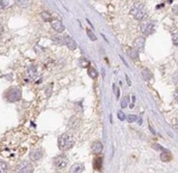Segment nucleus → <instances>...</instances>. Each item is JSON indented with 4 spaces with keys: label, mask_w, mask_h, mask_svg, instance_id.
Wrapping results in <instances>:
<instances>
[{
    "label": "nucleus",
    "mask_w": 178,
    "mask_h": 173,
    "mask_svg": "<svg viewBox=\"0 0 178 173\" xmlns=\"http://www.w3.org/2000/svg\"><path fill=\"white\" fill-rule=\"evenodd\" d=\"M16 173H33V166L29 162L24 161L18 165Z\"/></svg>",
    "instance_id": "7ed1b4c3"
},
{
    "label": "nucleus",
    "mask_w": 178,
    "mask_h": 173,
    "mask_svg": "<svg viewBox=\"0 0 178 173\" xmlns=\"http://www.w3.org/2000/svg\"><path fill=\"white\" fill-rule=\"evenodd\" d=\"M142 75L145 77V79H146V80H148V79L150 78V74H149V72H148V69H143Z\"/></svg>",
    "instance_id": "bb28decb"
},
{
    "label": "nucleus",
    "mask_w": 178,
    "mask_h": 173,
    "mask_svg": "<svg viewBox=\"0 0 178 173\" xmlns=\"http://www.w3.org/2000/svg\"><path fill=\"white\" fill-rule=\"evenodd\" d=\"M53 42L58 45H63L64 44V40H63V36H60V35H53L52 38Z\"/></svg>",
    "instance_id": "6ab92c4d"
},
{
    "label": "nucleus",
    "mask_w": 178,
    "mask_h": 173,
    "mask_svg": "<svg viewBox=\"0 0 178 173\" xmlns=\"http://www.w3.org/2000/svg\"><path fill=\"white\" fill-rule=\"evenodd\" d=\"M78 120L79 119L77 118L76 116L71 117V120H69V126L71 129V130H76L77 126H78Z\"/></svg>",
    "instance_id": "dca6fc26"
},
{
    "label": "nucleus",
    "mask_w": 178,
    "mask_h": 173,
    "mask_svg": "<svg viewBox=\"0 0 178 173\" xmlns=\"http://www.w3.org/2000/svg\"><path fill=\"white\" fill-rule=\"evenodd\" d=\"M128 56L131 57L133 60H137L139 58V51L136 50L135 48H132L128 50Z\"/></svg>",
    "instance_id": "2eb2a0df"
},
{
    "label": "nucleus",
    "mask_w": 178,
    "mask_h": 173,
    "mask_svg": "<svg viewBox=\"0 0 178 173\" xmlns=\"http://www.w3.org/2000/svg\"><path fill=\"white\" fill-rule=\"evenodd\" d=\"M52 27L56 32H59V33L63 32L64 29H65V27H64V25L62 24V22L59 21V20H54V21H52Z\"/></svg>",
    "instance_id": "1a4fd4ad"
},
{
    "label": "nucleus",
    "mask_w": 178,
    "mask_h": 173,
    "mask_svg": "<svg viewBox=\"0 0 178 173\" xmlns=\"http://www.w3.org/2000/svg\"><path fill=\"white\" fill-rule=\"evenodd\" d=\"M20 97H21V91L17 88H15L10 91V95L8 97V100L12 101V102H16V101L20 100Z\"/></svg>",
    "instance_id": "9b49d317"
},
{
    "label": "nucleus",
    "mask_w": 178,
    "mask_h": 173,
    "mask_svg": "<svg viewBox=\"0 0 178 173\" xmlns=\"http://www.w3.org/2000/svg\"><path fill=\"white\" fill-rule=\"evenodd\" d=\"M102 165H103V159H102V158H98V159L94 161V163H93V167H94V169H96V170H100Z\"/></svg>",
    "instance_id": "a211bd4d"
},
{
    "label": "nucleus",
    "mask_w": 178,
    "mask_h": 173,
    "mask_svg": "<svg viewBox=\"0 0 178 173\" xmlns=\"http://www.w3.org/2000/svg\"><path fill=\"white\" fill-rule=\"evenodd\" d=\"M69 160L65 156H58L54 159V166L57 169H63L66 167Z\"/></svg>",
    "instance_id": "39448f33"
},
{
    "label": "nucleus",
    "mask_w": 178,
    "mask_h": 173,
    "mask_svg": "<svg viewBox=\"0 0 178 173\" xmlns=\"http://www.w3.org/2000/svg\"><path fill=\"white\" fill-rule=\"evenodd\" d=\"M88 75H89L92 79H94L98 77V71L95 69H93V67H90V69H88Z\"/></svg>",
    "instance_id": "412c9836"
},
{
    "label": "nucleus",
    "mask_w": 178,
    "mask_h": 173,
    "mask_svg": "<svg viewBox=\"0 0 178 173\" xmlns=\"http://www.w3.org/2000/svg\"><path fill=\"white\" fill-rule=\"evenodd\" d=\"M26 74H27V77H28L30 80H34L37 76V71H36V67H34L33 64H30L28 67H27V71H26Z\"/></svg>",
    "instance_id": "6e6552de"
},
{
    "label": "nucleus",
    "mask_w": 178,
    "mask_h": 173,
    "mask_svg": "<svg viewBox=\"0 0 178 173\" xmlns=\"http://www.w3.org/2000/svg\"><path fill=\"white\" fill-rule=\"evenodd\" d=\"M75 145V139L71 134H62L58 138V147L62 151H67Z\"/></svg>",
    "instance_id": "f257e3e1"
},
{
    "label": "nucleus",
    "mask_w": 178,
    "mask_h": 173,
    "mask_svg": "<svg viewBox=\"0 0 178 173\" xmlns=\"http://www.w3.org/2000/svg\"><path fill=\"white\" fill-rule=\"evenodd\" d=\"M44 154L42 148H34L33 150H31L30 154H29V158H30L31 161L33 162H37L39 161L42 158H43Z\"/></svg>",
    "instance_id": "423d86ee"
},
{
    "label": "nucleus",
    "mask_w": 178,
    "mask_h": 173,
    "mask_svg": "<svg viewBox=\"0 0 178 173\" xmlns=\"http://www.w3.org/2000/svg\"><path fill=\"white\" fill-rule=\"evenodd\" d=\"M131 14L133 15V17L137 20H142L143 18L146 16V10L143 5H136L132 8Z\"/></svg>",
    "instance_id": "f03ea898"
},
{
    "label": "nucleus",
    "mask_w": 178,
    "mask_h": 173,
    "mask_svg": "<svg viewBox=\"0 0 178 173\" xmlns=\"http://www.w3.org/2000/svg\"><path fill=\"white\" fill-rule=\"evenodd\" d=\"M161 160L163 162H169L171 160V154L169 151H164L161 154Z\"/></svg>",
    "instance_id": "f3484780"
},
{
    "label": "nucleus",
    "mask_w": 178,
    "mask_h": 173,
    "mask_svg": "<svg viewBox=\"0 0 178 173\" xmlns=\"http://www.w3.org/2000/svg\"><path fill=\"white\" fill-rule=\"evenodd\" d=\"M118 118L120 119V120H124L125 119V115H124L123 112H118Z\"/></svg>",
    "instance_id": "cd10ccee"
},
{
    "label": "nucleus",
    "mask_w": 178,
    "mask_h": 173,
    "mask_svg": "<svg viewBox=\"0 0 178 173\" xmlns=\"http://www.w3.org/2000/svg\"><path fill=\"white\" fill-rule=\"evenodd\" d=\"M141 31L146 35L151 34L154 31V24L150 21H144L141 23Z\"/></svg>",
    "instance_id": "20e7f679"
},
{
    "label": "nucleus",
    "mask_w": 178,
    "mask_h": 173,
    "mask_svg": "<svg viewBox=\"0 0 178 173\" xmlns=\"http://www.w3.org/2000/svg\"><path fill=\"white\" fill-rule=\"evenodd\" d=\"M63 40H64V44L67 46V48H69V50H76L77 44L71 36H69V35L63 36Z\"/></svg>",
    "instance_id": "0eeeda50"
},
{
    "label": "nucleus",
    "mask_w": 178,
    "mask_h": 173,
    "mask_svg": "<svg viewBox=\"0 0 178 173\" xmlns=\"http://www.w3.org/2000/svg\"><path fill=\"white\" fill-rule=\"evenodd\" d=\"M128 103H130V97H128V95H125V97L122 99V101H121V108H126Z\"/></svg>",
    "instance_id": "4be33fe9"
},
{
    "label": "nucleus",
    "mask_w": 178,
    "mask_h": 173,
    "mask_svg": "<svg viewBox=\"0 0 178 173\" xmlns=\"http://www.w3.org/2000/svg\"><path fill=\"white\" fill-rule=\"evenodd\" d=\"M15 2L21 8H28L32 4V0H15Z\"/></svg>",
    "instance_id": "ddd939ff"
},
{
    "label": "nucleus",
    "mask_w": 178,
    "mask_h": 173,
    "mask_svg": "<svg viewBox=\"0 0 178 173\" xmlns=\"http://www.w3.org/2000/svg\"><path fill=\"white\" fill-rule=\"evenodd\" d=\"M173 43L174 45H177V34L176 33L173 34Z\"/></svg>",
    "instance_id": "c85d7f7f"
},
{
    "label": "nucleus",
    "mask_w": 178,
    "mask_h": 173,
    "mask_svg": "<svg viewBox=\"0 0 178 173\" xmlns=\"http://www.w3.org/2000/svg\"><path fill=\"white\" fill-rule=\"evenodd\" d=\"M8 167L4 161H0V173H7Z\"/></svg>",
    "instance_id": "aec40b11"
},
{
    "label": "nucleus",
    "mask_w": 178,
    "mask_h": 173,
    "mask_svg": "<svg viewBox=\"0 0 178 173\" xmlns=\"http://www.w3.org/2000/svg\"><path fill=\"white\" fill-rule=\"evenodd\" d=\"M137 119H138V117L136 116V115H132V114L127 115V120H128V122H134V121H136Z\"/></svg>",
    "instance_id": "a878e982"
},
{
    "label": "nucleus",
    "mask_w": 178,
    "mask_h": 173,
    "mask_svg": "<svg viewBox=\"0 0 178 173\" xmlns=\"http://www.w3.org/2000/svg\"><path fill=\"white\" fill-rule=\"evenodd\" d=\"M42 17L45 21H50L51 20V15L49 14L48 12H43L42 13Z\"/></svg>",
    "instance_id": "b1692460"
},
{
    "label": "nucleus",
    "mask_w": 178,
    "mask_h": 173,
    "mask_svg": "<svg viewBox=\"0 0 178 173\" xmlns=\"http://www.w3.org/2000/svg\"><path fill=\"white\" fill-rule=\"evenodd\" d=\"M91 149L95 154H100L103 151V143L100 142V141H95L91 145Z\"/></svg>",
    "instance_id": "f8f14e48"
},
{
    "label": "nucleus",
    "mask_w": 178,
    "mask_h": 173,
    "mask_svg": "<svg viewBox=\"0 0 178 173\" xmlns=\"http://www.w3.org/2000/svg\"><path fill=\"white\" fill-rule=\"evenodd\" d=\"M86 32H87L88 36H89V38H90L91 40H96V36H95V34L92 33V31H91V30L87 29V30H86Z\"/></svg>",
    "instance_id": "393cba45"
},
{
    "label": "nucleus",
    "mask_w": 178,
    "mask_h": 173,
    "mask_svg": "<svg viewBox=\"0 0 178 173\" xmlns=\"http://www.w3.org/2000/svg\"><path fill=\"white\" fill-rule=\"evenodd\" d=\"M144 46H145L144 38H138L135 42H134V48H135L136 50H138V51L144 50Z\"/></svg>",
    "instance_id": "9d476101"
},
{
    "label": "nucleus",
    "mask_w": 178,
    "mask_h": 173,
    "mask_svg": "<svg viewBox=\"0 0 178 173\" xmlns=\"http://www.w3.org/2000/svg\"><path fill=\"white\" fill-rule=\"evenodd\" d=\"M80 65L82 67H86L89 65V61H88L87 59H85V58H81L80 59Z\"/></svg>",
    "instance_id": "5701e85b"
},
{
    "label": "nucleus",
    "mask_w": 178,
    "mask_h": 173,
    "mask_svg": "<svg viewBox=\"0 0 178 173\" xmlns=\"http://www.w3.org/2000/svg\"><path fill=\"white\" fill-rule=\"evenodd\" d=\"M84 170V167L82 164H75V165H73L71 168V170H69V173H81L82 171Z\"/></svg>",
    "instance_id": "4468645a"
}]
</instances>
